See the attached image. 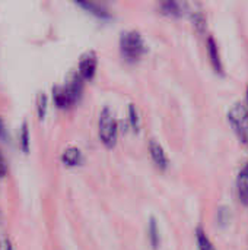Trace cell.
<instances>
[{
	"instance_id": "obj_1",
	"label": "cell",
	"mask_w": 248,
	"mask_h": 250,
	"mask_svg": "<svg viewBox=\"0 0 248 250\" xmlns=\"http://www.w3.org/2000/svg\"><path fill=\"white\" fill-rule=\"evenodd\" d=\"M85 81L79 76L77 72H70L63 85H56L53 88V103L58 110L73 108L83 95Z\"/></svg>"
},
{
	"instance_id": "obj_2",
	"label": "cell",
	"mask_w": 248,
	"mask_h": 250,
	"mask_svg": "<svg viewBox=\"0 0 248 250\" xmlns=\"http://www.w3.org/2000/svg\"><path fill=\"white\" fill-rule=\"evenodd\" d=\"M148 51L145 38L139 31H126L120 37V54L124 62L133 64L137 63Z\"/></svg>"
},
{
	"instance_id": "obj_3",
	"label": "cell",
	"mask_w": 248,
	"mask_h": 250,
	"mask_svg": "<svg viewBox=\"0 0 248 250\" xmlns=\"http://www.w3.org/2000/svg\"><path fill=\"white\" fill-rule=\"evenodd\" d=\"M98 136L101 144L113 149L117 145L118 141V122L110 107H104L99 114L98 120Z\"/></svg>"
},
{
	"instance_id": "obj_4",
	"label": "cell",
	"mask_w": 248,
	"mask_h": 250,
	"mask_svg": "<svg viewBox=\"0 0 248 250\" xmlns=\"http://www.w3.org/2000/svg\"><path fill=\"white\" fill-rule=\"evenodd\" d=\"M228 123L232 127L240 142L248 145V107L246 103H237L227 114Z\"/></svg>"
},
{
	"instance_id": "obj_5",
	"label": "cell",
	"mask_w": 248,
	"mask_h": 250,
	"mask_svg": "<svg viewBox=\"0 0 248 250\" xmlns=\"http://www.w3.org/2000/svg\"><path fill=\"white\" fill-rule=\"evenodd\" d=\"M96 69H98V56L95 51L89 50V51H85L80 57H79V62H77V73L79 76L85 81V82H91L96 73Z\"/></svg>"
},
{
	"instance_id": "obj_6",
	"label": "cell",
	"mask_w": 248,
	"mask_h": 250,
	"mask_svg": "<svg viewBox=\"0 0 248 250\" xmlns=\"http://www.w3.org/2000/svg\"><path fill=\"white\" fill-rule=\"evenodd\" d=\"M148 152H149V157L153 163V166L159 170V171H167L168 167H170V158L165 152V149L162 148V145L155 141V139H151L149 144H148Z\"/></svg>"
},
{
	"instance_id": "obj_7",
	"label": "cell",
	"mask_w": 248,
	"mask_h": 250,
	"mask_svg": "<svg viewBox=\"0 0 248 250\" xmlns=\"http://www.w3.org/2000/svg\"><path fill=\"white\" fill-rule=\"evenodd\" d=\"M206 50H208V57H209V63L213 69V72L219 76L225 75V67H224V62H222V56L218 47V42L215 41L213 37H208L206 40Z\"/></svg>"
},
{
	"instance_id": "obj_8",
	"label": "cell",
	"mask_w": 248,
	"mask_h": 250,
	"mask_svg": "<svg viewBox=\"0 0 248 250\" xmlns=\"http://www.w3.org/2000/svg\"><path fill=\"white\" fill-rule=\"evenodd\" d=\"M73 1L82 10H85L86 13H89L91 16H94L99 21H110L111 19V13L108 12V9H105L96 0H73Z\"/></svg>"
},
{
	"instance_id": "obj_9",
	"label": "cell",
	"mask_w": 248,
	"mask_h": 250,
	"mask_svg": "<svg viewBox=\"0 0 248 250\" xmlns=\"http://www.w3.org/2000/svg\"><path fill=\"white\" fill-rule=\"evenodd\" d=\"M60 161L67 168H76V167H80L85 163V157H83L82 151L77 146H67L61 152Z\"/></svg>"
},
{
	"instance_id": "obj_10",
	"label": "cell",
	"mask_w": 248,
	"mask_h": 250,
	"mask_svg": "<svg viewBox=\"0 0 248 250\" xmlns=\"http://www.w3.org/2000/svg\"><path fill=\"white\" fill-rule=\"evenodd\" d=\"M237 195L243 205H248V161L237 176Z\"/></svg>"
},
{
	"instance_id": "obj_11",
	"label": "cell",
	"mask_w": 248,
	"mask_h": 250,
	"mask_svg": "<svg viewBox=\"0 0 248 250\" xmlns=\"http://www.w3.org/2000/svg\"><path fill=\"white\" fill-rule=\"evenodd\" d=\"M159 10L170 18H180L183 15V7L180 0H158Z\"/></svg>"
},
{
	"instance_id": "obj_12",
	"label": "cell",
	"mask_w": 248,
	"mask_h": 250,
	"mask_svg": "<svg viewBox=\"0 0 248 250\" xmlns=\"http://www.w3.org/2000/svg\"><path fill=\"white\" fill-rule=\"evenodd\" d=\"M148 239H149V245H151L152 249H159V246H161V233H159L158 221H156V218L153 215L149 218V223H148Z\"/></svg>"
},
{
	"instance_id": "obj_13",
	"label": "cell",
	"mask_w": 248,
	"mask_h": 250,
	"mask_svg": "<svg viewBox=\"0 0 248 250\" xmlns=\"http://www.w3.org/2000/svg\"><path fill=\"white\" fill-rule=\"evenodd\" d=\"M190 19H191V22H193V26H194V29L199 32V34H203L205 31H206V15H205V12L200 9V7H194L191 12H190Z\"/></svg>"
},
{
	"instance_id": "obj_14",
	"label": "cell",
	"mask_w": 248,
	"mask_h": 250,
	"mask_svg": "<svg viewBox=\"0 0 248 250\" xmlns=\"http://www.w3.org/2000/svg\"><path fill=\"white\" fill-rule=\"evenodd\" d=\"M194 239H196V245H197L199 250H216L215 245L212 243V240L209 239V236L206 234V231L202 227L196 229Z\"/></svg>"
},
{
	"instance_id": "obj_15",
	"label": "cell",
	"mask_w": 248,
	"mask_h": 250,
	"mask_svg": "<svg viewBox=\"0 0 248 250\" xmlns=\"http://www.w3.org/2000/svg\"><path fill=\"white\" fill-rule=\"evenodd\" d=\"M19 146L20 151L23 154H29L31 151V132H29V126L28 122H23L19 130Z\"/></svg>"
},
{
	"instance_id": "obj_16",
	"label": "cell",
	"mask_w": 248,
	"mask_h": 250,
	"mask_svg": "<svg viewBox=\"0 0 248 250\" xmlns=\"http://www.w3.org/2000/svg\"><path fill=\"white\" fill-rule=\"evenodd\" d=\"M35 111H37V117L39 119V122H44L47 113H48V97L45 92H39L37 95L35 100Z\"/></svg>"
},
{
	"instance_id": "obj_17",
	"label": "cell",
	"mask_w": 248,
	"mask_h": 250,
	"mask_svg": "<svg viewBox=\"0 0 248 250\" xmlns=\"http://www.w3.org/2000/svg\"><path fill=\"white\" fill-rule=\"evenodd\" d=\"M127 122H129V127L134 133L140 132V114L134 104H129L127 107Z\"/></svg>"
},
{
	"instance_id": "obj_18",
	"label": "cell",
	"mask_w": 248,
	"mask_h": 250,
	"mask_svg": "<svg viewBox=\"0 0 248 250\" xmlns=\"http://www.w3.org/2000/svg\"><path fill=\"white\" fill-rule=\"evenodd\" d=\"M216 221H218L221 229H225L231 221V211L227 207H221L218 209V214H216Z\"/></svg>"
},
{
	"instance_id": "obj_19",
	"label": "cell",
	"mask_w": 248,
	"mask_h": 250,
	"mask_svg": "<svg viewBox=\"0 0 248 250\" xmlns=\"http://www.w3.org/2000/svg\"><path fill=\"white\" fill-rule=\"evenodd\" d=\"M7 171H9V167H7V161L4 158V154L0 151V180L4 179L7 176Z\"/></svg>"
},
{
	"instance_id": "obj_20",
	"label": "cell",
	"mask_w": 248,
	"mask_h": 250,
	"mask_svg": "<svg viewBox=\"0 0 248 250\" xmlns=\"http://www.w3.org/2000/svg\"><path fill=\"white\" fill-rule=\"evenodd\" d=\"M0 250H13L12 242L6 234H0Z\"/></svg>"
},
{
	"instance_id": "obj_21",
	"label": "cell",
	"mask_w": 248,
	"mask_h": 250,
	"mask_svg": "<svg viewBox=\"0 0 248 250\" xmlns=\"http://www.w3.org/2000/svg\"><path fill=\"white\" fill-rule=\"evenodd\" d=\"M0 141H3V142L7 141V129H6V123H4L3 117H0Z\"/></svg>"
},
{
	"instance_id": "obj_22",
	"label": "cell",
	"mask_w": 248,
	"mask_h": 250,
	"mask_svg": "<svg viewBox=\"0 0 248 250\" xmlns=\"http://www.w3.org/2000/svg\"><path fill=\"white\" fill-rule=\"evenodd\" d=\"M1 220H3V214H1V209H0V224H1Z\"/></svg>"
},
{
	"instance_id": "obj_23",
	"label": "cell",
	"mask_w": 248,
	"mask_h": 250,
	"mask_svg": "<svg viewBox=\"0 0 248 250\" xmlns=\"http://www.w3.org/2000/svg\"><path fill=\"white\" fill-rule=\"evenodd\" d=\"M246 104H247V107H248V89H247V103H246Z\"/></svg>"
}]
</instances>
